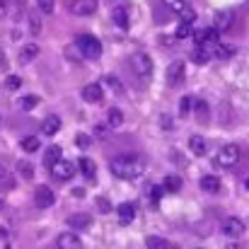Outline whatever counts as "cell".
<instances>
[{
  "mask_svg": "<svg viewBox=\"0 0 249 249\" xmlns=\"http://www.w3.org/2000/svg\"><path fill=\"white\" fill-rule=\"evenodd\" d=\"M109 169L119 179H136L145 172V160L138 155H121V158L109 162Z\"/></svg>",
  "mask_w": 249,
  "mask_h": 249,
  "instance_id": "6da1fadb",
  "label": "cell"
},
{
  "mask_svg": "<svg viewBox=\"0 0 249 249\" xmlns=\"http://www.w3.org/2000/svg\"><path fill=\"white\" fill-rule=\"evenodd\" d=\"M78 49L87 61H97L102 56V41L92 34H80L78 36Z\"/></svg>",
  "mask_w": 249,
  "mask_h": 249,
  "instance_id": "7a4b0ae2",
  "label": "cell"
},
{
  "mask_svg": "<svg viewBox=\"0 0 249 249\" xmlns=\"http://www.w3.org/2000/svg\"><path fill=\"white\" fill-rule=\"evenodd\" d=\"M131 66H133V73H136L138 78H143V80H150V78H153V58H150L145 51L133 53Z\"/></svg>",
  "mask_w": 249,
  "mask_h": 249,
  "instance_id": "3957f363",
  "label": "cell"
},
{
  "mask_svg": "<svg viewBox=\"0 0 249 249\" xmlns=\"http://www.w3.org/2000/svg\"><path fill=\"white\" fill-rule=\"evenodd\" d=\"M240 158H242V150H240V145H235V143H228V145H223L220 148V153H218V158H215V162L220 167H225V169H230V167H235L240 162Z\"/></svg>",
  "mask_w": 249,
  "mask_h": 249,
  "instance_id": "277c9868",
  "label": "cell"
},
{
  "mask_svg": "<svg viewBox=\"0 0 249 249\" xmlns=\"http://www.w3.org/2000/svg\"><path fill=\"white\" fill-rule=\"evenodd\" d=\"M51 174H53L58 181H68V179H73V174H75V167L71 165L68 160H58L56 165H51Z\"/></svg>",
  "mask_w": 249,
  "mask_h": 249,
  "instance_id": "5b68a950",
  "label": "cell"
},
{
  "mask_svg": "<svg viewBox=\"0 0 249 249\" xmlns=\"http://www.w3.org/2000/svg\"><path fill=\"white\" fill-rule=\"evenodd\" d=\"M34 201H36V206L39 208H51L53 203H56V196H53V191L49 189V186H36V191H34Z\"/></svg>",
  "mask_w": 249,
  "mask_h": 249,
  "instance_id": "8992f818",
  "label": "cell"
},
{
  "mask_svg": "<svg viewBox=\"0 0 249 249\" xmlns=\"http://www.w3.org/2000/svg\"><path fill=\"white\" fill-rule=\"evenodd\" d=\"M223 235H228V237H232V240L242 237V235H245V223H242L240 218H228V220L223 223Z\"/></svg>",
  "mask_w": 249,
  "mask_h": 249,
  "instance_id": "52a82bcc",
  "label": "cell"
},
{
  "mask_svg": "<svg viewBox=\"0 0 249 249\" xmlns=\"http://www.w3.org/2000/svg\"><path fill=\"white\" fill-rule=\"evenodd\" d=\"M181 83H184V63L177 61V63H172L167 68V85L169 87H177V85H181Z\"/></svg>",
  "mask_w": 249,
  "mask_h": 249,
  "instance_id": "ba28073f",
  "label": "cell"
},
{
  "mask_svg": "<svg viewBox=\"0 0 249 249\" xmlns=\"http://www.w3.org/2000/svg\"><path fill=\"white\" fill-rule=\"evenodd\" d=\"M71 10L78 17H87V15H92L97 10V0H73L71 2Z\"/></svg>",
  "mask_w": 249,
  "mask_h": 249,
  "instance_id": "9c48e42d",
  "label": "cell"
},
{
  "mask_svg": "<svg viewBox=\"0 0 249 249\" xmlns=\"http://www.w3.org/2000/svg\"><path fill=\"white\" fill-rule=\"evenodd\" d=\"M213 56H215V46H211V44H198V46L194 49V61H196L198 66L208 63Z\"/></svg>",
  "mask_w": 249,
  "mask_h": 249,
  "instance_id": "30bf717a",
  "label": "cell"
},
{
  "mask_svg": "<svg viewBox=\"0 0 249 249\" xmlns=\"http://www.w3.org/2000/svg\"><path fill=\"white\" fill-rule=\"evenodd\" d=\"M102 97H104V92H102V87H99L97 83L85 85L83 87V99L85 102H89V104H99V102H102Z\"/></svg>",
  "mask_w": 249,
  "mask_h": 249,
  "instance_id": "8fae6325",
  "label": "cell"
},
{
  "mask_svg": "<svg viewBox=\"0 0 249 249\" xmlns=\"http://www.w3.org/2000/svg\"><path fill=\"white\" fill-rule=\"evenodd\" d=\"M58 249H83V242L78 235L63 232V235H58Z\"/></svg>",
  "mask_w": 249,
  "mask_h": 249,
  "instance_id": "7c38bea8",
  "label": "cell"
},
{
  "mask_svg": "<svg viewBox=\"0 0 249 249\" xmlns=\"http://www.w3.org/2000/svg\"><path fill=\"white\" fill-rule=\"evenodd\" d=\"M61 131V119L58 116H46L44 121H41V133L44 136H53V133H58Z\"/></svg>",
  "mask_w": 249,
  "mask_h": 249,
  "instance_id": "4fadbf2b",
  "label": "cell"
},
{
  "mask_svg": "<svg viewBox=\"0 0 249 249\" xmlns=\"http://www.w3.org/2000/svg\"><path fill=\"white\" fill-rule=\"evenodd\" d=\"M39 56V46L32 41V44H24L22 49H19V63H29V61H34Z\"/></svg>",
  "mask_w": 249,
  "mask_h": 249,
  "instance_id": "5bb4252c",
  "label": "cell"
},
{
  "mask_svg": "<svg viewBox=\"0 0 249 249\" xmlns=\"http://www.w3.org/2000/svg\"><path fill=\"white\" fill-rule=\"evenodd\" d=\"M189 148H191V153H194L196 158H201V155H206V150H208V143H206V138H203V136H191V141H189Z\"/></svg>",
  "mask_w": 249,
  "mask_h": 249,
  "instance_id": "9a60e30c",
  "label": "cell"
},
{
  "mask_svg": "<svg viewBox=\"0 0 249 249\" xmlns=\"http://www.w3.org/2000/svg\"><path fill=\"white\" fill-rule=\"evenodd\" d=\"M68 225L75 228V230H87V228L92 225V218L85 215V213H80V215H71V218H68Z\"/></svg>",
  "mask_w": 249,
  "mask_h": 249,
  "instance_id": "2e32d148",
  "label": "cell"
},
{
  "mask_svg": "<svg viewBox=\"0 0 249 249\" xmlns=\"http://www.w3.org/2000/svg\"><path fill=\"white\" fill-rule=\"evenodd\" d=\"M111 19H114V24H116V27L128 29V12H126V7H114Z\"/></svg>",
  "mask_w": 249,
  "mask_h": 249,
  "instance_id": "e0dca14e",
  "label": "cell"
},
{
  "mask_svg": "<svg viewBox=\"0 0 249 249\" xmlns=\"http://www.w3.org/2000/svg\"><path fill=\"white\" fill-rule=\"evenodd\" d=\"M201 189L208 191V194H215L220 189V179L213 177V174H206V177H201Z\"/></svg>",
  "mask_w": 249,
  "mask_h": 249,
  "instance_id": "ac0fdd59",
  "label": "cell"
},
{
  "mask_svg": "<svg viewBox=\"0 0 249 249\" xmlns=\"http://www.w3.org/2000/svg\"><path fill=\"white\" fill-rule=\"evenodd\" d=\"M116 213H119V220H121V223H131L133 215H136V206H133V203H121V206L116 208Z\"/></svg>",
  "mask_w": 249,
  "mask_h": 249,
  "instance_id": "d6986e66",
  "label": "cell"
},
{
  "mask_svg": "<svg viewBox=\"0 0 249 249\" xmlns=\"http://www.w3.org/2000/svg\"><path fill=\"white\" fill-rule=\"evenodd\" d=\"M107 124H109L111 128H119V126L124 124V111H121L119 107H111L109 114H107Z\"/></svg>",
  "mask_w": 249,
  "mask_h": 249,
  "instance_id": "ffe728a7",
  "label": "cell"
},
{
  "mask_svg": "<svg viewBox=\"0 0 249 249\" xmlns=\"http://www.w3.org/2000/svg\"><path fill=\"white\" fill-rule=\"evenodd\" d=\"M145 245H148V249H177L169 240H162V237H148Z\"/></svg>",
  "mask_w": 249,
  "mask_h": 249,
  "instance_id": "44dd1931",
  "label": "cell"
},
{
  "mask_svg": "<svg viewBox=\"0 0 249 249\" xmlns=\"http://www.w3.org/2000/svg\"><path fill=\"white\" fill-rule=\"evenodd\" d=\"M39 145H41V141H39L36 136H27V138H22V150H24V153H36Z\"/></svg>",
  "mask_w": 249,
  "mask_h": 249,
  "instance_id": "7402d4cb",
  "label": "cell"
},
{
  "mask_svg": "<svg viewBox=\"0 0 249 249\" xmlns=\"http://www.w3.org/2000/svg\"><path fill=\"white\" fill-rule=\"evenodd\" d=\"M181 189V177H177V174H169V177H165V191H169V194H177Z\"/></svg>",
  "mask_w": 249,
  "mask_h": 249,
  "instance_id": "603a6c76",
  "label": "cell"
},
{
  "mask_svg": "<svg viewBox=\"0 0 249 249\" xmlns=\"http://www.w3.org/2000/svg\"><path fill=\"white\" fill-rule=\"evenodd\" d=\"M78 167H80V172H83L87 179H92V177H94V172H97V167H94V162H92L89 158H80Z\"/></svg>",
  "mask_w": 249,
  "mask_h": 249,
  "instance_id": "cb8c5ba5",
  "label": "cell"
},
{
  "mask_svg": "<svg viewBox=\"0 0 249 249\" xmlns=\"http://www.w3.org/2000/svg\"><path fill=\"white\" fill-rule=\"evenodd\" d=\"M230 19H232V12H230V10L218 12V17H215V29H218V32H220V29H228V27H230Z\"/></svg>",
  "mask_w": 249,
  "mask_h": 249,
  "instance_id": "d4e9b609",
  "label": "cell"
},
{
  "mask_svg": "<svg viewBox=\"0 0 249 249\" xmlns=\"http://www.w3.org/2000/svg\"><path fill=\"white\" fill-rule=\"evenodd\" d=\"M44 160H46V165L49 167L56 165V162L61 160V148H58V145H51V148L46 150V158H44Z\"/></svg>",
  "mask_w": 249,
  "mask_h": 249,
  "instance_id": "484cf974",
  "label": "cell"
},
{
  "mask_svg": "<svg viewBox=\"0 0 249 249\" xmlns=\"http://www.w3.org/2000/svg\"><path fill=\"white\" fill-rule=\"evenodd\" d=\"M17 172H19L24 179H32V177H34V167L29 165L27 160H19V162H17Z\"/></svg>",
  "mask_w": 249,
  "mask_h": 249,
  "instance_id": "4316f807",
  "label": "cell"
},
{
  "mask_svg": "<svg viewBox=\"0 0 249 249\" xmlns=\"http://www.w3.org/2000/svg\"><path fill=\"white\" fill-rule=\"evenodd\" d=\"M165 2L167 10H172V12H177V15H181V10L186 7V0H162Z\"/></svg>",
  "mask_w": 249,
  "mask_h": 249,
  "instance_id": "83f0119b",
  "label": "cell"
},
{
  "mask_svg": "<svg viewBox=\"0 0 249 249\" xmlns=\"http://www.w3.org/2000/svg\"><path fill=\"white\" fill-rule=\"evenodd\" d=\"M215 56H218V58H230V56H235V46L218 44V46H215Z\"/></svg>",
  "mask_w": 249,
  "mask_h": 249,
  "instance_id": "f1b7e54d",
  "label": "cell"
},
{
  "mask_svg": "<svg viewBox=\"0 0 249 249\" xmlns=\"http://www.w3.org/2000/svg\"><path fill=\"white\" fill-rule=\"evenodd\" d=\"M36 104H39V97H36V94H27V97L19 99V107H22L24 111H27V109H34Z\"/></svg>",
  "mask_w": 249,
  "mask_h": 249,
  "instance_id": "f546056e",
  "label": "cell"
},
{
  "mask_svg": "<svg viewBox=\"0 0 249 249\" xmlns=\"http://www.w3.org/2000/svg\"><path fill=\"white\" fill-rule=\"evenodd\" d=\"M191 104H194V97H181V104H179V116H189Z\"/></svg>",
  "mask_w": 249,
  "mask_h": 249,
  "instance_id": "4dcf8cb0",
  "label": "cell"
},
{
  "mask_svg": "<svg viewBox=\"0 0 249 249\" xmlns=\"http://www.w3.org/2000/svg\"><path fill=\"white\" fill-rule=\"evenodd\" d=\"M189 34H191V22H181V24L177 27V34H174V36H177V39H186Z\"/></svg>",
  "mask_w": 249,
  "mask_h": 249,
  "instance_id": "1f68e13d",
  "label": "cell"
},
{
  "mask_svg": "<svg viewBox=\"0 0 249 249\" xmlns=\"http://www.w3.org/2000/svg\"><path fill=\"white\" fill-rule=\"evenodd\" d=\"M36 7H39V12L51 15L53 12V0H36Z\"/></svg>",
  "mask_w": 249,
  "mask_h": 249,
  "instance_id": "d6a6232c",
  "label": "cell"
},
{
  "mask_svg": "<svg viewBox=\"0 0 249 249\" xmlns=\"http://www.w3.org/2000/svg\"><path fill=\"white\" fill-rule=\"evenodd\" d=\"M19 85H22V78L7 75V80H5V87H7V89H19Z\"/></svg>",
  "mask_w": 249,
  "mask_h": 249,
  "instance_id": "836d02e7",
  "label": "cell"
},
{
  "mask_svg": "<svg viewBox=\"0 0 249 249\" xmlns=\"http://www.w3.org/2000/svg\"><path fill=\"white\" fill-rule=\"evenodd\" d=\"M162 194H165V186H153V189H150V198H153V203H160Z\"/></svg>",
  "mask_w": 249,
  "mask_h": 249,
  "instance_id": "e575fe53",
  "label": "cell"
},
{
  "mask_svg": "<svg viewBox=\"0 0 249 249\" xmlns=\"http://www.w3.org/2000/svg\"><path fill=\"white\" fill-rule=\"evenodd\" d=\"M181 19H184V22H191V24H194V19H196V12H194V10H191L189 5H186V7L181 10Z\"/></svg>",
  "mask_w": 249,
  "mask_h": 249,
  "instance_id": "d590c367",
  "label": "cell"
},
{
  "mask_svg": "<svg viewBox=\"0 0 249 249\" xmlns=\"http://www.w3.org/2000/svg\"><path fill=\"white\" fill-rule=\"evenodd\" d=\"M75 143H78V148H89V143H92V141H89V136L78 133V136H75Z\"/></svg>",
  "mask_w": 249,
  "mask_h": 249,
  "instance_id": "8d00e7d4",
  "label": "cell"
},
{
  "mask_svg": "<svg viewBox=\"0 0 249 249\" xmlns=\"http://www.w3.org/2000/svg\"><path fill=\"white\" fill-rule=\"evenodd\" d=\"M29 22H32V34H39V29H41V27H39V19H36V12H32V15H29Z\"/></svg>",
  "mask_w": 249,
  "mask_h": 249,
  "instance_id": "74e56055",
  "label": "cell"
},
{
  "mask_svg": "<svg viewBox=\"0 0 249 249\" xmlns=\"http://www.w3.org/2000/svg\"><path fill=\"white\" fill-rule=\"evenodd\" d=\"M107 83L111 85V87H114V89H116V92H121V85L116 83V78H107Z\"/></svg>",
  "mask_w": 249,
  "mask_h": 249,
  "instance_id": "f35d334b",
  "label": "cell"
},
{
  "mask_svg": "<svg viewBox=\"0 0 249 249\" xmlns=\"http://www.w3.org/2000/svg\"><path fill=\"white\" fill-rule=\"evenodd\" d=\"M97 206H99L102 211H109V201H107V198H99V201H97Z\"/></svg>",
  "mask_w": 249,
  "mask_h": 249,
  "instance_id": "ab89813d",
  "label": "cell"
},
{
  "mask_svg": "<svg viewBox=\"0 0 249 249\" xmlns=\"http://www.w3.org/2000/svg\"><path fill=\"white\" fill-rule=\"evenodd\" d=\"M7 15V0H0V17Z\"/></svg>",
  "mask_w": 249,
  "mask_h": 249,
  "instance_id": "60d3db41",
  "label": "cell"
},
{
  "mask_svg": "<svg viewBox=\"0 0 249 249\" xmlns=\"http://www.w3.org/2000/svg\"><path fill=\"white\" fill-rule=\"evenodd\" d=\"M107 126H109V124H107ZM107 126H97L94 133H97V136H107Z\"/></svg>",
  "mask_w": 249,
  "mask_h": 249,
  "instance_id": "b9f144b4",
  "label": "cell"
},
{
  "mask_svg": "<svg viewBox=\"0 0 249 249\" xmlns=\"http://www.w3.org/2000/svg\"><path fill=\"white\" fill-rule=\"evenodd\" d=\"M73 196H75V198H83V196H85V189H73Z\"/></svg>",
  "mask_w": 249,
  "mask_h": 249,
  "instance_id": "7bdbcfd3",
  "label": "cell"
},
{
  "mask_svg": "<svg viewBox=\"0 0 249 249\" xmlns=\"http://www.w3.org/2000/svg\"><path fill=\"white\" fill-rule=\"evenodd\" d=\"M5 177H7V172H5V167L0 165V181H2V179H5Z\"/></svg>",
  "mask_w": 249,
  "mask_h": 249,
  "instance_id": "ee69618b",
  "label": "cell"
},
{
  "mask_svg": "<svg viewBox=\"0 0 249 249\" xmlns=\"http://www.w3.org/2000/svg\"><path fill=\"white\" fill-rule=\"evenodd\" d=\"M245 186H247V189H249V177H247V179H245Z\"/></svg>",
  "mask_w": 249,
  "mask_h": 249,
  "instance_id": "f6af8a7d",
  "label": "cell"
},
{
  "mask_svg": "<svg viewBox=\"0 0 249 249\" xmlns=\"http://www.w3.org/2000/svg\"><path fill=\"white\" fill-rule=\"evenodd\" d=\"M2 58H5V53H2V49H0V61H2Z\"/></svg>",
  "mask_w": 249,
  "mask_h": 249,
  "instance_id": "bcb514c9",
  "label": "cell"
},
{
  "mask_svg": "<svg viewBox=\"0 0 249 249\" xmlns=\"http://www.w3.org/2000/svg\"><path fill=\"white\" fill-rule=\"evenodd\" d=\"M5 249H10V247H5Z\"/></svg>",
  "mask_w": 249,
  "mask_h": 249,
  "instance_id": "7dc6e473",
  "label": "cell"
}]
</instances>
